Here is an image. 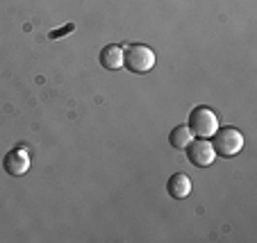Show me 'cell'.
Listing matches in <instances>:
<instances>
[{
  "mask_svg": "<svg viewBox=\"0 0 257 243\" xmlns=\"http://www.w3.org/2000/svg\"><path fill=\"white\" fill-rule=\"evenodd\" d=\"M187 127H189L191 134H196L198 139H207V136H212L214 132L218 130V116L214 114L212 107L200 105V107H196L194 112L189 114Z\"/></svg>",
  "mask_w": 257,
  "mask_h": 243,
  "instance_id": "cell-2",
  "label": "cell"
},
{
  "mask_svg": "<svg viewBox=\"0 0 257 243\" xmlns=\"http://www.w3.org/2000/svg\"><path fill=\"white\" fill-rule=\"evenodd\" d=\"M100 64L107 71H118V68H123V48L116 44L105 46L100 53Z\"/></svg>",
  "mask_w": 257,
  "mask_h": 243,
  "instance_id": "cell-7",
  "label": "cell"
},
{
  "mask_svg": "<svg viewBox=\"0 0 257 243\" xmlns=\"http://www.w3.org/2000/svg\"><path fill=\"white\" fill-rule=\"evenodd\" d=\"M214 150L221 157H234L243 150V136L237 127H221L214 132Z\"/></svg>",
  "mask_w": 257,
  "mask_h": 243,
  "instance_id": "cell-3",
  "label": "cell"
},
{
  "mask_svg": "<svg viewBox=\"0 0 257 243\" xmlns=\"http://www.w3.org/2000/svg\"><path fill=\"white\" fill-rule=\"evenodd\" d=\"M166 189H169V195L173 200H185L187 195L191 193V180L185 175V173H175V175L169 177Z\"/></svg>",
  "mask_w": 257,
  "mask_h": 243,
  "instance_id": "cell-6",
  "label": "cell"
},
{
  "mask_svg": "<svg viewBox=\"0 0 257 243\" xmlns=\"http://www.w3.org/2000/svg\"><path fill=\"white\" fill-rule=\"evenodd\" d=\"M123 66H127L130 73H148L155 66V53L146 44H130L123 50Z\"/></svg>",
  "mask_w": 257,
  "mask_h": 243,
  "instance_id": "cell-1",
  "label": "cell"
},
{
  "mask_svg": "<svg viewBox=\"0 0 257 243\" xmlns=\"http://www.w3.org/2000/svg\"><path fill=\"white\" fill-rule=\"evenodd\" d=\"M185 150H187V157H189V161L194 166H198V168H207V166H212L214 159H216V150H214V146L207 141V139L191 141L189 146L185 148Z\"/></svg>",
  "mask_w": 257,
  "mask_h": 243,
  "instance_id": "cell-4",
  "label": "cell"
},
{
  "mask_svg": "<svg viewBox=\"0 0 257 243\" xmlns=\"http://www.w3.org/2000/svg\"><path fill=\"white\" fill-rule=\"evenodd\" d=\"M3 166H5V170L10 173L12 177H21L25 175L30 170V155L25 148H14V150H10L5 155V159H3Z\"/></svg>",
  "mask_w": 257,
  "mask_h": 243,
  "instance_id": "cell-5",
  "label": "cell"
},
{
  "mask_svg": "<svg viewBox=\"0 0 257 243\" xmlns=\"http://www.w3.org/2000/svg\"><path fill=\"white\" fill-rule=\"evenodd\" d=\"M191 141H194V134H191V130L187 125L173 127V130H171V134H169V143L175 148V150H185Z\"/></svg>",
  "mask_w": 257,
  "mask_h": 243,
  "instance_id": "cell-8",
  "label": "cell"
},
{
  "mask_svg": "<svg viewBox=\"0 0 257 243\" xmlns=\"http://www.w3.org/2000/svg\"><path fill=\"white\" fill-rule=\"evenodd\" d=\"M71 30H73V25H66V28H64L62 32H53V34H50V37H53V39H59V34H64V32H71Z\"/></svg>",
  "mask_w": 257,
  "mask_h": 243,
  "instance_id": "cell-9",
  "label": "cell"
}]
</instances>
